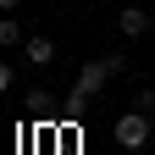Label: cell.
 Segmentation results:
<instances>
[{"instance_id": "obj_1", "label": "cell", "mask_w": 155, "mask_h": 155, "mask_svg": "<svg viewBox=\"0 0 155 155\" xmlns=\"http://www.w3.org/2000/svg\"><path fill=\"white\" fill-rule=\"evenodd\" d=\"M127 61H122V55H105V61H89L83 72H78V89H72V100H67V116H83L94 100H100V89L111 83V78L116 72H122Z\"/></svg>"}, {"instance_id": "obj_2", "label": "cell", "mask_w": 155, "mask_h": 155, "mask_svg": "<svg viewBox=\"0 0 155 155\" xmlns=\"http://www.w3.org/2000/svg\"><path fill=\"white\" fill-rule=\"evenodd\" d=\"M111 139L122 144V150H144V144H150V111H139V105L122 111V116H116V127H111Z\"/></svg>"}, {"instance_id": "obj_3", "label": "cell", "mask_w": 155, "mask_h": 155, "mask_svg": "<svg viewBox=\"0 0 155 155\" xmlns=\"http://www.w3.org/2000/svg\"><path fill=\"white\" fill-rule=\"evenodd\" d=\"M150 22H155V11H150V6H122V11H116V28H122L127 39H144Z\"/></svg>"}, {"instance_id": "obj_4", "label": "cell", "mask_w": 155, "mask_h": 155, "mask_svg": "<svg viewBox=\"0 0 155 155\" xmlns=\"http://www.w3.org/2000/svg\"><path fill=\"white\" fill-rule=\"evenodd\" d=\"M22 55H28L33 67H50V61H55V45H50L45 33H33V39H22Z\"/></svg>"}, {"instance_id": "obj_5", "label": "cell", "mask_w": 155, "mask_h": 155, "mask_svg": "<svg viewBox=\"0 0 155 155\" xmlns=\"http://www.w3.org/2000/svg\"><path fill=\"white\" fill-rule=\"evenodd\" d=\"M0 45H22V28H17L11 11H0Z\"/></svg>"}, {"instance_id": "obj_6", "label": "cell", "mask_w": 155, "mask_h": 155, "mask_svg": "<svg viewBox=\"0 0 155 155\" xmlns=\"http://www.w3.org/2000/svg\"><path fill=\"white\" fill-rule=\"evenodd\" d=\"M6 89H11V67L0 61V94H6Z\"/></svg>"}, {"instance_id": "obj_7", "label": "cell", "mask_w": 155, "mask_h": 155, "mask_svg": "<svg viewBox=\"0 0 155 155\" xmlns=\"http://www.w3.org/2000/svg\"><path fill=\"white\" fill-rule=\"evenodd\" d=\"M17 6H22V0H0V11H17Z\"/></svg>"}]
</instances>
